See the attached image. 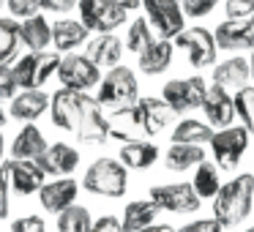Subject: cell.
<instances>
[{
	"label": "cell",
	"mask_w": 254,
	"mask_h": 232,
	"mask_svg": "<svg viewBox=\"0 0 254 232\" xmlns=\"http://www.w3.org/2000/svg\"><path fill=\"white\" fill-rule=\"evenodd\" d=\"M252 205H254V175L243 172V175H235L232 180L221 183L219 194L213 197V219L224 230H230V227H238L241 221L249 219Z\"/></svg>",
	"instance_id": "obj_1"
},
{
	"label": "cell",
	"mask_w": 254,
	"mask_h": 232,
	"mask_svg": "<svg viewBox=\"0 0 254 232\" xmlns=\"http://www.w3.org/2000/svg\"><path fill=\"white\" fill-rule=\"evenodd\" d=\"M82 188L88 194H96V197L121 199L128 188V170L123 167L121 159H110V156L96 159L93 164L85 170Z\"/></svg>",
	"instance_id": "obj_2"
},
{
	"label": "cell",
	"mask_w": 254,
	"mask_h": 232,
	"mask_svg": "<svg viewBox=\"0 0 254 232\" xmlns=\"http://www.w3.org/2000/svg\"><path fill=\"white\" fill-rule=\"evenodd\" d=\"M137 99H139V85H137V77H134L131 68L121 66V63L107 68V74L99 82V96H96L101 110L126 107V104H134Z\"/></svg>",
	"instance_id": "obj_3"
},
{
	"label": "cell",
	"mask_w": 254,
	"mask_h": 232,
	"mask_svg": "<svg viewBox=\"0 0 254 232\" xmlns=\"http://www.w3.org/2000/svg\"><path fill=\"white\" fill-rule=\"evenodd\" d=\"M55 79L61 82V88L88 93V90L99 88V82H101V68L96 66V63L90 60L88 55L66 52V55L61 58V66H58Z\"/></svg>",
	"instance_id": "obj_4"
},
{
	"label": "cell",
	"mask_w": 254,
	"mask_h": 232,
	"mask_svg": "<svg viewBox=\"0 0 254 232\" xmlns=\"http://www.w3.org/2000/svg\"><path fill=\"white\" fill-rule=\"evenodd\" d=\"M77 8L79 22L90 33H115L128 17V11L115 0H77Z\"/></svg>",
	"instance_id": "obj_5"
},
{
	"label": "cell",
	"mask_w": 254,
	"mask_h": 232,
	"mask_svg": "<svg viewBox=\"0 0 254 232\" xmlns=\"http://www.w3.org/2000/svg\"><path fill=\"white\" fill-rule=\"evenodd\" d=\"M208 96V82L202 77H189V79H170V82L161 88V99L167 101L175 115L191 110H202V101Z\"/></svg>",
	"instance_id": "obj_6"
},
{
	"label": "cell",
	"mask_w": 254,
	"mask_h": 232,
	"mask_svg": "<svg viewBox=\"0 0 254 232\" xmlns=\"http://www.w3.org/2000/svg\"><path fill=\"white\" fill-rule=\"evenodd\" d=\"M249 137L252 134L243 126H224L213 131L210 137V150H213V161L219 170H232L241 164L243 153L249 150Z\"/></svg>",
	"instance_id": "obj_7"
},
{
	"label": "cell",
	"mask_w": 254,
	"mask_h": 232,
	"mask_svg": "<svg viewBox=\"0 0 254 232\" xmlns=\"http://www.w3.org/2000/svg\"><path fill=\"white\" fill-rule=\"evenodd\" d=\"M172 44H175L178 50L186 52L189 63H191L194 68H208V66L216 63L219 47H216V39H213V33H210L208 28H183L181 33L175 36Z\"/></svg>",
	"instance_id": "obj_8"
},
{
	"label": "cell",
	"mask_w": 254,
	"mask_h": 232,
	"mask_svg": "<svg viewBox=\"0 0 254 232\" xmlns=\"http://www.w3.org/2000/svg\"><path fill=\"white\" fill-rule=\"evenodd\" d=\"M142 8L150 28H156L161 39H175L186 28V14L178 0H142Z\"/></svg>",
	"instance_id": "obj_9"
},
{
	"label": "cell",
	"mask_w": 254,
	"mask_h": 232,
	"mask_svg": "<svg viewBox=\"0 0 254 232\" xmlns=\"http://www.w3.org/2000/svg\"><path fill=\"white\" fill-rule=\"evenodd\" d=\"M159 210H170V213H194L199 210L202 199L197 197L191 183H164V186H153L150 197Z\"/></svg>",
	"instance_id": "obj_10"
},
{
	"label": "cell",
	"mask_w": 254,
	"mask_h": 232,
	"mask_svg": "<svg viewBox=\"0 0 254 232\" xmlns=\"http://www.w3.org/2000/svg\"><path fill=\"white\" fill-rule=\"evenodd\" d=\"M88 93H79V90H68V88H58L50 96V117L61 131H77L79 115H82V107Z\"/></svg>",
	"instance_id": "obj_11"
},
{
	"label": "cell",
	"mask_w": 254,
	"mask_h": 232,
	"mask_svg": "<svg viewBox=\"0 0 254 232\" xmlns=\"http://www.w3.org/2000/svg\"><path fill=\"white\" fill-rule=\"evenodd\" d=\"M3 167H6L8 180H11V191H17L19 197L39 194V188L47 183L44 170L30 159H6Z\"/></svg>",
	"instance_id": "obj_12"
},
{
	"label": "cell",
	"mask_w": 254,
	"mask_h": 232,
	"mask_svg": "<svg viewBox=\"0 0 254 232\" xmlns=\"http://www.w3.org/2000/svg\"><path fill=\"white\" fill-rule=\"evenodd\" d=\"M77 137L79 142H90V145H101L110 139V120H107V112L101 110V104L96 99H85L82 115L77 123Z\"/></svg>",
	"instance_id": "obj_13"
},
{
	"label": "cell",
	"mask_w": 254,
	"mask_h": 232,
	"mask_svg": "<svg viewBox=\"0 0 254 232\" xmlns=\"http://www.w3.org/2000/svg\"><path fill=\"white\" fill-rule=\"evenodd\" d=\"M77 194H79V183L74 180L71 175L68 177H55V180L44 183V186L39 188V202L41 208L47 210V213H61V210H66L68 205L77 202Z\"/></svg>",
	"instance_id": "obj_14"
},
{
	"label": "cell",
	"mask_w": 254,
	"mask_h": 232,
	"mask_svg": "<svg viewBox=\"0 0 254 232\" xmlns=\"http://www.w3.org/2000/svg\"><path fill=\"white\" fill-rule=\"evenodd\" d=\"M36 164L44 170V175L68 177L79 167V150L71 148V145H66V142H52V145H47V150L36 159Z\"/></svg>",
	"instance_id": "obj_15"
},
{
	"label": "cell",
	"mask_w": 254,
	"mask_h": 232,
	"mask_svg": "<svg viewBox=\"0 0 254 232\" xmlns=\"http://www.w3.org/2000/svg\"><path fill=\"white\" fill-rule=\"evenodd\" d=\"M213 39H216V47L227 52L254 50V25L238 22V19H224L221 25H216Z\"/></svg>",
	"instance_id": "obj_16"
},
{
	"label": "cell",
	"mask_w": 254,
	"mask_h": 232,
	"mask_svg": "<svg viewBox=\"0 0 254 232\" xmlns=\"http://www.w3.org/2000/svg\"><path fill=\"white\" fill-rule=\"evenodd\" d=\"M107 112V120H110V137L118 142H126V139H139L145 137L142 123H139V112H137V101L126 107H112Z\"/></svg>",
	"instance_id": "obj_17"
},
{
	"label": "cell",
	"mask_w": 254,
	"mask_h": 232,
	"mask_svg": "<svg viewBox=\"0 0 254 232\" xmlns=\"http://www.w3.org/2000/svg\"><path fill=\"white\" fill-rule=\"evenodd\" d=\"M47 110H50V93H47L44 88H30V90H19L11 99L8 115H11L14 120L33 123V120H39Z\"/></svg>",
	"instance_id": "obj_18"
},
{
	"label": "cell",
	"mask_w": 254,
	"mask_h": 232,
	"mask_svg": "<svg viewBox=\"0 0 254 232\" xmlns=\"http://www.w3.org/2000/svg\"><path fill=\"white\" fill-rule=\"evenodd\" d=\"M137 112H139V123H142L145 137H156L167 128V123H172L175 112L167 107L164 99H156V96H145L137 99Z\"/></svg>",
	"instance_id": "obj_19"
},
{
	"label": "cell",
	"mask_w": 254,
	"mask_h": 232,
	"mask_svg": "<svg viewBox=\"0 0 254 232\" xmlns=\"http://www.w3.org/2000/svg\"><path fill=\"white\" fill-rule=\"evenodd\" d=\"M202 112H205L210 126H216V128L232 126V120H235V101H232V93H227L219 85H210L208 96H205V101H202Z\"/></svg>",
	"instance_id": "obj_20"
},
{
	"label": "cell",
	"mask_w": 254,
	"mask_h": 232,
	"mask_svg": "<svg viewBox=\"0 0 254 232\" xmlns=\"http://www.w3.org/2000/svg\"><path fill=\"white\" fill-rule=\"evenodd\" d=\"M172 52H175L172 39H156L153 44H148L137 55L139 71L148 74V77H159V74H164L167 68L172 66Z\"/></svg>",
	"instance_id": "obj_21"
},
{
	"label": "cell",
	"mask_w": 254,
	"mask_h": 232,
	"mask_svg": "<svg viewBox=\"0 0 254 232\" xmlns=\"http://www.w3.org/2000/svg\"><path fill=\"white\" fill-rule=\"evenodd\" d=\"M85 55H88L99 68H112V66H118L121 58H123V41L112 33H99L96 39H88Z\"/></svg>",
	"instance_id": "obj_22"
},
{
	"label": "cell",
	"mask_w": 254,
	"mask_h": 232,
	"mask_svg": "<svg viewBox=\"0 0 254 232\" xmlns=\"http://www.w3.org/2000/svg\"><path fill=\"white\" fill-rule=\"evenodd\" d=\"M88 36H90V30L85 28L79 19H58V22L52 25V47H55V52H61V55L74 52L82 44H88Z\"/></svg>",
	"instance_id": "obj_23"
},
{
	"label": "cell",
	"mask_w": 254,
	"mask_h": 232,
	"mask_svg": "<svg viewBox=\"0 0 254 232\" xmlns=\"http://www.w3.org/2000/svg\"><path fill=\"white\" fill-rule=\"evenodd\" d=\"M249 79H252V68H249L246 58H230V60L219 63L213 68V85L224 88L227 93H235V90L246 88Z\"/></svg>",
	"instance_id": "obj_24"
},
{
	"label": "cell",
	"mask_w": 254,
	"mask_h": 232,
	"mask_svg": "<svg viewBox=\"0 0 254 232\" xmlns=\"http://www.w3.org/2000/svg\"><path fill=\"white\" fill-rule=\"evenodd\" d=\"M126 170H150V167L159 161V148H156L150 139H126L121 145V156Z\"/></svg>",
	"instance_id": "obj_25"
},
{
	"label": "cell",
	"mask_w": 254,
	"mask_h": 232,
	"mask_svg": "<svg viewBox=\"0 0 254 232\" xmlns=\"http://www.w3.org/2000/svg\"><path fill=\"white\" fill-rule=\"evenodd\" d=\"M44 150H47V137L41 134V128L36 126V123H25V126L19 128V134L14 137V142L8 145L11 159H30V161H36Z\"/></svg>",
	"instance_id": "obj_26"
},
{
	"label": "cell",
	"mask_w": 254,
	"mask_h": 232,
	"mask_svg": "<svg viewBox=\"0 0 254 232\" xmlns=\"http://www.w3.org/2000/svg\"><path fill=\"white\" fill-rule=\"evenodd\" d=\"M19 41L28 47V52H47L52 44V25L41 14H33L19 22Z\"/></svg>",
	"instance_id": "obj_27"
},
{
	"label": "cell",
	"mask_w": 254,
	"mask_h": 232,
	"mask_svg": "<svg viewBox=\"0 0 254 232\" xmlns=\"http://www.w3.org/2000/svg\"><path fill=\"white\" fill-rule=\"evenodd\" d=\"M161 210L153 205V199H134V202H128L126 208H123V232H139L145 230V227H150L156 221V216H159Z\"/></svg>",
	"instance_id": "obj_28"
},
{
	"label": "cell",
	"mask_w": 254,
	"mask_h": 232,
	"mask_svg": "<svg viewBox=\"0 0 254 232\" xmlns=\"http://www.w3.org/2000/svg\"><path fill=\"white\" fill-rule=\"evenodd\" d=\"M167 170L172 172H186L191 167H197L199 161H205V150L202 145H183V142H172V148L164 156Z\"/></svg>",
	"instance_id": "obj_29"
},
{
	"label": "cell",
	"mask_w": 254,
	"mask_h": 232,
	"mask_svg": "<svg viewBox=\"0 0 254 232\" xmlns=\"http://www.w3.org/2000/svg\"><path fill=\"white\" fill-rule=\"evenodd\" d=\"M210 137H213V126L197 120V117H183L172 128V142H183V145H205L210 142Z\"/></svg>",
	"instance_id": "obj_30"
},
{
	"label": "cell",
	"mask_w": 254,
	"mask_h": 232,
	"mask_svg": "<svg viewBox=\"0 0 254 232\" xmlns=\"http://www.w3.org/2000/svg\"><path fill=\"white\" fill-rule=\"evenodd\" d=\"M194 191H197L199 199H213L216 194H219L221 188V177H219V167H216V161L210 164L208 159L199 161L197 170H194V180H191Z\"/></svg>",
	"instance_id": "obj_31"
},
{
	"label": "cell",
	"mask_w": 254,
	"mask_h": 232,
	"mask_svg": "<svg viewBox=\"0 0 254 232\" xmlns=\"http://www.w3.org/2000/svg\"><path fill=\"white\" fill-rule=\"evenodd\" d=\"M19 47H22V41H19V19L0 17V66H11Z\"/></svg>",
	"instance_id": "obj_32"
},
{
	"label": "cell",
	"mask_w": 254,
	"mask_h": 232,
	"mask_svg": "<svg viewBox=\"0 0 254 232\" xmlns=\"http://www.w3.org/2000/svg\"><path fill=\"white\" fill-rule=\"evenodd\" d=\"M90 224H93V219H90V210L85 208V205H68L66 210H61L58 213V232H90Z\"/></svg>",
	"instance_id": "obj_33"
},
{
	"label": "cell",
	"mask_w": 254,
	"mask_h": 232,
	"mask_svg": "<svg viewBox=\"0 0 254 232\" xmlns=\"http://www.w3.org/2000/svg\"><path fill=\"white\" fill-rule=\"evenodd\" d=\"M153 28H150V22L145 17H137L131 25H128L126 30V50H131L134 55H139V52L145 50L148 44H153Z\"/></svg>",
	"instance_id": "obj_34"
},
{
	"label": "cell",
	"mask_w": 254,
	"mask_h": 232,
	"mask_svg": "<svg viewBox=\"0 0 254 232\" xmlns=\"http://www.w3.org/2000/svg\"><path fill=\"white\" fill-rule=\"evenodd\" d=\"M232 101H235V117H241L243 128L249 134H254V88L246 85V88L235 90Z\"/></svg>",
	"instance_id": "obj_35"
},
{
	"label": "cell",
	"mask_w": 254,
	"mask_h": 232,
	"mask_svg": "<svg viewBox=\"0 0 254 232\" xmlns=\"http://www.w3.org/2000/svg\"><path fill=\"white\" fill-rule=\"evenodd\" d=\"M227 19H238V22H252L254 14V0H227L224 3Z\"/></svg>",
	"instance_id": "obj_36"
},
{
	"label": "cell",
	"mask_w": 254,
	"mask_h": 232,
	"mask_svg": "<svg viewBox=\"0 0 254 232\" xmlns=\"http://www.w3.org/2000/svg\"><path fill=\"white\" fill-rule=\"evenodd\" d=\"M6 8H8V17L19 19V22L41 11L39 0H6Z\"/></svg>",
	"instance_id": "obj_37"
},
{
	"label": "cell",
	"mask_w": 254,
	"mask_h": 232,
	"mask_svg": "<svg viewBox=\"0 0 254 232\" xmlns=\"http://www.w3.org/2000/svg\"><path fill=\"white\" fill-rule=\"evenodd\" d=\"M11 232H47V221L36 213L19 216V219L11 221Z\"/></svg>",
	"instance_id": "obj_38"
},
{
	"label": "cell",
	"mask_w": 254,
	"mask_h": 232,
	"mask_svg": "<svg viewBox=\"0 0 254 232\" xmlns=\"http://www.w3.org/2000/svg\"><path fill=\"white\" fill-rule=\"evenodd\" d=\"M216 3H219V0H183L181 8H183L186 17L199 19V17H208V14L216 8Z\"/></svg>",
	"instance_id": "obj_39"
},
{
	"label": "cell",
	"mask_w": 254,
	"mask_h": 232,
	"mask_svg": "<svg viewBox=\"0 0 254 232\" xmlns=\"http://www.w3.org/2000/svg\"><path fill=\"white\" fill-rule=\"evenodd\" d=\"M19 93V85L14 79L11 66H0V101H11Z\"/></svg>",
	"instance_id": "obj_40"
},
{
	"label": "cell",
	"mask_w": 254,
	"mask_h": 232,
	"mask_svg": "<svg viewBox=\"0 0 254 232\" xmlns=\"http://www.w3.org/2000/svg\"><path fill=\"white\" fill-rule=\"evenodd\" d=\"M8 210H11V180L6 167H0V219H6Z\"/></svg>",
	"instance_id": "obj_41"
},
{
	"label": "cell",
	"mask_w": 254,
	"mask_h": 232,
	"mask_svg": "<svg viewBox=\"0 0 254 232\" xmlns=\"http://www.w3.org/2000/svg\"><path fill=\"white\" fill-rule=\"evenodd\" d=\"M224 227L219 224V221L210 216V219H194V221H189V224H183L181 230H175V232H221Z\"/></svg>",
	"instance_id": "obj_42"
},
{
	"label": "cell",
	"mask_w": 254,
	"mask_h": 232,
	"mask_svg": "<svg viewBox=\"0 0 254 232\" xmlns=\"http://www.w3.org/2000/svg\"><path fill=\"white\" fill-rule=\"evenodd\" d=\"M90 232H123V224L118 216H99L90 224Z\"/></svg>",
	"instance_id": "obj_43"
},
{
	"label": "cell",
	"mask_w": 254,
	"mask_h": 232,
	"mask_svg": "<svg viewBox=\"0 0 254 232\" xmlns=\"http://www.w3.org/2000/svg\"><path fill=\"white\" fill-rule=\"evenodd\" d=\"M41 11H50V14H68L74 6H77V0H39Z\"/></svg>",
	"instance_id": "obj_44"
},
{
	"label": "cell",
	"mask_w": 254,
	"mask_h": 232,
	"mask_svg": "<svg viewBox=\"0 0 254 232\" xmlns=\"http://www.w3.org/2000/svg\"><path fill=\"white\" fill-rule=\"evenodd\" d=\"M139 232H175V227H170V224H150V227H145V230H139Z\"/></svg>",
	"instance_id": "obj_45"
},
{
	"label": "cell",
	"mask_w": 254,
	"mask_h": 232,
	"mask_svg": "<svg viewBox=\"0 0 254 232\" xmlns=\"http://www.w3.org/2000/svg\"><path fill=\"white\" fill-rule=\"evenodd\" d=\"M118 6H123L126 11H137L139 6H142V0H115Z\"/></svg>",
	"instance_id": "obj_46"
},
{
	"label": "cell",
	"mask_w": 254,
	"mask_h": 232,
	"mask_svg": "<svg viewBox=\"0 0 254 232\" xmlns=\"http://www.w3.org/2000/svg\"><path fill=\"white\" fill-rule=\"evenodd\" d=\"M6 123H8V112H3V107H0V128L6 126Z\"/></svg>",
	"instance_id": "obj_47"
},
{
	"label": "cell",
	"mask_w": 254,
	"mask_h": 232,
	"mask_svg": "<svg viewBox=\"0 0 254 232\" xmlns=\"http://www.w3.org/2000/svg\"><path fill=\"white\" fill-rule=\"evenodd\" d=\"M3 153H6V139H3V131H0V159H3Z\"/></svg>",
	"instance_id": "obj_48"
},
{
	"label": "cell",
	"mask_w": 254,
	"mask_h": 232,
	"mask_svg": "<svg viewBox=\"0 0 254 232\" xmlns=\"http://www.w3.org/2000/svg\"><path fill=\"white\" fill-rule=\"evenodd\" d=\"M249 68H252V77H254V50H252V58H249Z\"/></svg>",
	"instance_id": "obj_49"
},
{
	"label": "cell",
	"mask_w": 254,
	"mask_h": 232,
	"mask_svg": "<svg viewBox=\"0 0 254 232\" xmlns=\"http://www.w3.org/2000/svg\"><path fill=\"white\" fill-rule=\"evenodd\" d=\"M243 232H254V227H249V230H243Z\"/></svg>",
	"instance_id": "obj_50"
},
{
	"label": "cell",
	"mask_w": 254,
	"mask_h": 232,
	"mask_svg": "<svg viewBox=\"0 0 254 232\" xmlns=\"http://www.w3.org/2000/svg\"><path fill=\"white\" fill-rule=\"evenodd\" d=\"M3 3H6V0H0V8H3Z\"/></svg>",
	"instance_id": "obj_51"
},
{
	"label": "cell",
	"mask_w": 254,
	"mask_h": 232,
	"mask_svg": "<svg viewBox=\"0 0 254 232\" xmlns=\"http://www.w3.org/2000/svg\"><path fill=\"white\" fill-rule=\"evenodd\" d=\"M252 25H254V14H252Z\"/></svg>",
	"instance_id": "obj_52"
}]
</instances>
